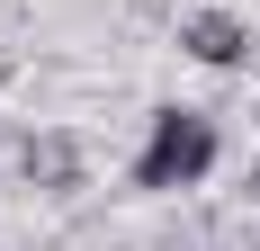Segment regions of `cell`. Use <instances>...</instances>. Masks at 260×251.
I'll return each mask as SVG.
<instances>
[{
    "label": "cell",
    "instance_id": "obj_1",
    "mask_svg": "<svg viewBox=\"0 0 260 251\" xmlns=\"http://www.w3.org/2000/svg\"><path fill=\"white\" fill-rule=\"evenodd\" d=\"M207 162H215V125L198 108H161L153 144L135 162V189H188V179H207Z\"/></svg>",
    "mask_w": 260,
    "mask_h": 251
},
{
    "label": "cell",
    "instance_id": "obj_4",
    "mask_svg": "<svg viewBox=\"0 0 260 251\" xmlns=\"http://www.w3.org/2000/svg\"><path fill=\"white\" fill-rule=\"evenodd\" d=\"M251 189H260V171H251Z\"/></svg>",
    "mask_w": 260,
    "mask_h": 251
},
{
    "label": "cell",
    "instance_id": "obj_3",
    "mask_svg": "<svg viewBox=\"0 0 260 251\" xmlns=\"http://www.w3.org/2000/svg\"><path fill=\"white\" fill-rule=\"evenodd\" d=\"M18 162H27V179H45V189H72V171H81L72 135H36V144H27Z\"/></svg>",
    "mask_w": 260,
    "mask_h": 251
},
{
    "label": "cell",
    "instance_id": "obj_2",
    "mask_svg": "<svg viewBox=\"0 0 260 251\" xmlns=\"http://www.w3.org/2000/svg\"><path fill=\"white\" fill-rule=\"evenodd\" d=\"M180 45L198 54V63H242V45H251V36H242V18H224V9H198V18L180 27Z\"/></svg>",
    "mask_w": 260,
    "mask_h": 251
}]
</instances>
